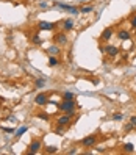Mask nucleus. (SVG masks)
<instances>
[{"label": "nucleus", "instance_id": "obj_24", "mask_svg": "<svg viewBox=\"0 0 136 155\" xmlns=\"http://www.w3.org/2000/svg\"><path fill=\"white\" fill-rule=\"evenodd\" d=\"M34 85H36V88H42V86L45 85V81H44V80H36Z\"/></svg>", "mask_w": 136, "mask_h": 155}, {"label": "nucleus", "instance_id": "obj_18", "mask_svg": "<svg viewBox=\"0 0 136 155\" xmlns=\"http://www.w3.org/2000/svg\"><path fill=\"white\" fill-rule=\"evenodd\" d=\"M122 149H124V152H127V153H131V152L134 150V146H133L131 143H127V144L122 146Z\"/></svg>", "mask_w": 136, "mask_h": 155}, {"label": "nucleus", "instance_id": "obj_6", "mask_svg": "<svg viewBox=\"0 0 136 155\" xmlns=\"http://www.w3.org/2000/svg\"><path fill=\"white\" fill-rule=\"evenodd\" d=\"M57 125H63V127H69L74 124V121H72V116L70 114H66V113H63L61 116L57 117V121H55Z\"/></svg>", "mask_w": 136, "mask_h": 155}, {"label": "nucleus", "instance_id": "obj_19", "mask_svg": "<svg viewBox=\"0 0 136 155\" xmlns=\"http://www.w3.org/2000/svg\"><path fill=\"white\" fill-rule=\"evenodd\" d=\"M31 42H33V44H36V45H41V44H42V39L39 38V35H38V33L31 36Z\"/></svg>", "mask_w": 136, "mask_h": 155}, {"label": "nucleus", "instance_id": "obj_15", "mask_svg": "<svg viewBox=\"0 0 136 155\" xmlns=\"http://www.w3.org/2000/svg\"><path fill=\"white\" fill-rule=\"evenodd\" d=\"M92 11H94V5H83L80 8V13H83V14H89Z\"/></svg>", "mask_w": 136, "mask_h": 155}, {"label": "nucleus", "instance_id": "obj_7", "mask_svg": "<svg viewBox=\"0 0 136 155\" xmlns=\"http://www.w3.org/2000/svg\"><path fill=\"white\" fill-rule=\"evenodd\" d=\"M60 22H47V21H39L38 22V28L42 31H52L58 27Z\"/></svg>", "mask_w": 136, "mask_h": 155}, {"label": "nucleus", "instance_id": "obj_1", "mask_svg": "<svg viewBox=\"0 0 136 155\" xmlns=\"http://www.w3.org/2000/svg\"><path fill=\"white\" fill-rule=\"evenodd\" d=\"M60 108V111L61 113H66V114H70V116H74L77 113V100H64L63 99L61 100V104L58 105Z\"/></svg>", "mask_w": 136, "mask_h": 155}, {"label": "nucleus", "instance_id": "obj_20", "mask_svg": "<svg viewBox=\"0 0 136 155\" xmlns=\"http://www.w3.org/2000/svg\"><path fill=\"white\" fill-rule=\"evenodd\" d=\"M66 129H67V127H63V125H57V129H55V133H57V135H64V133H66Z\"/></svg>", "mask_w": 136, "mask_h": 155}, {"label": "nucleus", "instance_id": "obj_21", "mask_svg": "<svg viewBox=\"0 0 136 155\" xmlns=\"http://www.w3.org/2000/svg\"><path fill=\"white\" fill-rule=\"evenodd\" d=\"M45 152L47 153H55V152H58V147L57 146H47V147H45Z\"/></svg>", "mask_w": 136, "mask_h": 155}, {"label": "nucleus", "instance_id": "obj_30", "mask_svg": "<svg viewBox=\"0 0 136 155\" xmlns=\"http://www.w3.org/2000/svg\"><path fill=\"white\" fill-rule=\"evenodd\" d=\"M81 2H83V3H86V2H89V0H81Z\"/></svg>", "mask_w": 136, "mask_h": 155}, {"label": "nucleus", "instance_id": "obj_10", "mask_svg": "<svg viewBox=\"0 0 136 155\" xmlns=\"http://www.w3.org/2000/svg\"><path fill=\"white\" fill-rule=\"evenodd\" d=\"M114 36H116V38L119 39V41H128L131 35H130V31H128V30L121 28V30H117V31H116V35H114Z\"/></svg>", "mask_w": 136, "mask_h": 155}, {"label": "nucleus", "instance_id": "obj_29", "mask_svg": "<svg viewBox=\"0 0 136 155\" xmlns=\"http://www.w3.org/2000/svg\"><path fill=\"white\" fill-rule=\"evenodd\" d=\"M67 153H69V155H70V153H77V149H75V147H74V149H72V150H69V152H67Z\"/></svg>", "mask_w": 136, "mask_h": 155}, {"label": "nucleus", "instance_id": "obj_26", "mask_svg": "<svg viewBox=\"0 0 136 155\" xmlns=\"http://www.w3.org/2000/svg\"><path fill=\"white\" fill-rule=\"evenodd\" d=\"M3 132H6V133H13V135H14V129H13V127H11V129H10V127H3Z\"/></svg>", "mask_w": 136, "mask_h": 155}, {"label": "nucleus", "instance_id": "obj_4", "mask_svg": "<svg viewBox=\"0 0 136 155\" xmlns=\"http://www.w3.org/2000/svg\"><path fill=\"white\" fill-rule=\"evenodd\" d=\"M53 5H57L60 10L66 11V13H69V14H74V16H77V14L80 13V8H77V6H74V5H67V3H61V2H55Z\"/></svg>", "mask_w": 136, "mask_h": 155}, {"label": "nucleus", "instance_id": "obj_3", "mask_svg": "<svg viewBox=\"0 0 136 155\" xmlns=\"http://www.w3.org/2000/svg\"><path fill=\"white\" fill-rule=\"evenodd\" d=\"M97 141H99V135H96V133H92V135H88V136H85L83 140L80 141V144L83 146V147H94V146L97 144Z\"/></svg>", "mask_w": 136, "mask_h": 155}, {"label": "nucleus", "instance_id": "obj_11", "mask_svg": "<svg viewBox=\"0 0 136 155\" xmlns=\"http://www.w3.org/2000/svg\"><path fill=\"white\" fill-rule=\"evenodd\" d=\"M45 52H47V55H57V57H58L60 53H61V45H58V44L53 42V44H50L49 47L45 49Z\"/></svg>", "mask_w": 136, "mask_h": 155}, {"label": "nucleus", "instance_id": "obj_28", "mask_svg": "<svg viewBox=\"0 0 136 155\" xmlns=\"http://www.w3.org/2000/svg\"><path fill=\"white\" fill-rule=\"evenodd\" d=\"M39 6H41V8H47V6H49V5H47V3H45V2H42V3H41V5H39Z\"/></svg>", "mask_w": 136, "mask_h": 155}, {"label": "nucleus", "instance_id": "obj_13", "mask_svg": "<svg viewBox=\"0 0 136 155\" xmlns=\"http://www.w3.org/2000/svg\"><path fill=\"white\" fill-rule=\"evenodd\" d=\"M61 27H63V30L64 31H70V30H74V27H75V22H74V19H66V21H63V24H61Z\"/></svg>", "mask_w": 136, "mask_h": 155}, {"label": "nucleus", "instance_id": "obj_5", "mask_svg": "<svg viewBox=\"0 0 136 155\" xmlns=\"http://www.w3.org/2000/svg\"><path fill=\"white\" fill-rule=\"evenodd\" d=\"M42 149V141L41 140H33L30 144H28V155H36V153H39Z\"/></svg>", "mask_w": 136, "mask_h": 155}, {"label": "nucleus", "instance_id": "obj_25", "mask_svg": "<svg viewBox=\"0 0 136 155\" xmlns=\"http://www.w3.org/2000/svg\"><path fill=\"white\" fill-rule=\"evenodd\" d=\"M113 119H114V121H122V119H124V116H122L121 113H116V114L113 116Z\"/></svg>", "mask_w": 136, "mask_h": 155}, {"label": "nucleus", "instance_id": "obj_23", "mask_svg": "<svg viewBox=\"0 0 136 155\" xmlns=\"http://www.w3.org/2000/svg\"><path fill=\"white\" fill-rule=\"evenodd\" d=\"M133 129H134V125H133L131 122H128V124H125V125H124V130H125V132H131Z\"/></svg>", "mask_w": 136, "mask_h": 155}, {"label": "nucleus", "instance_id": "obj_14", "mask_svg": "<svg viewBox=\"0 0 136 155\" xmlns=\"http://www.w3.org/2000/svg\"><path fill=\"white\" fill-rule=\"evenodd\" d=\"M49 68H57L58 64H61V61L57 55H49V61H47Z\"/></svg>", "mask_w": 136, "mask_h": 155}, {"label": "nucleus", "instance_id": "obj_9", "mask_svg": "<svg viewBox=\"0 0 136 155\" xmlns=\"http://www.w3.org/2000/svg\"><path fill=\"white\" fill-rule=\"evenodd\" d=\"M34 104L38 105V107H45L49 104V94H45V93H39L38 96L34 97Z\"/></svg>", "mask_w": 136, "mask_h": 155}, {"label": "nucleus", "instance_id": "obj_22", "mask_svg": "<svg viewBox=\"0 0 136 155\" xmlns=\"http://www.w3.org/2000/svg\"><path fill=\"white\" fill-rule=\"evenodd\" d=\"M130 25H131V28H134V30H136V13L130 17Z\"/></svg>", "mask_w": 136, "mask_h": 155}, {"label": "nucleus", "instance_id": "obj_17", "mask_svg": "<svg viewBox=\"0 0 136 155\" xmlns=\"http://www.w3.org/2000/svg\"><path fill=\"white\" fill-rule=\"evenodd\" d=\"M63 99L64 100H77V96L72 93V91H66V93L63 94Z\"/></svg>", "mask_w": 136, "mask_h": 155}, {"label": "nucleus", "instance_id": "obj_12", "mask_svg": "<svg viewBox=\"0 0 136 155\" xmlns=\"http://www.w3.org/2000/svg\"><path fill=\"white\" fill-rule=\"evenodd\" d=\"M105 53L108 57H116L117 53H119V47H116L113 44H106L105 45Z\"/></svg>", "mask_w": 136, "mask_h": 155}, {"label": "nucleus", "instance_id": "obj_27", "mask_svg": "<svg viewBox=\"0 0 136 155\" xmlns=\"http://www.w3.org/2000/svg\"><path fill=\"white\" fill-rule=\"evenodd\" d=\"M130 122L134 125V129H136V116H131V117H130Z\"/></svg>", "mask_w": 136, "mask_h": 155}, {"label": "nucleus", "instance_id": "obj_8", "mask_svg": "<svg viewBox=\"0 0 136 155\" xmlns=\"http://www.w3.org/2000/svg\"><path fill=\"white\" fill-rule=\"evenodd\" d=\"M114 35H116V31H114L113 27H106V28L100 33V41H103V42H110Z\"/></svg>", "mask_w": 136, "mask_h": 155}, {"label": "nucleus", "instance_id": "obj_2", "mask_svg": "<svg viewBox=\"0 0 136 155\" xmlns=\"http://www.w3.org/2000/svg\"><path fill=\"white\" fill-rule=\"evenodd\" d=\"M53 42L61 45V47H66V45L69 44V36H67V31H57L55 35H53Z\"/></svg>", "mask_w": 136, "mask_h": 155}, {"label": "nucleus", "instance_id": "obj_16", "mask_svg": "<svg viewBox=\"0 0 136 155\" xmlns=\"http://www.w3.org/2000/svg\"><path fill=\"white\" fill-rule=\"evenodd\" d=\"M27 130H28V127H27V125H22V127H19V129H17L16 132H14V138H21V136L27 132Z\"/></svg>", "mask_w": 136, "mask_h": 155}]
</instances>
